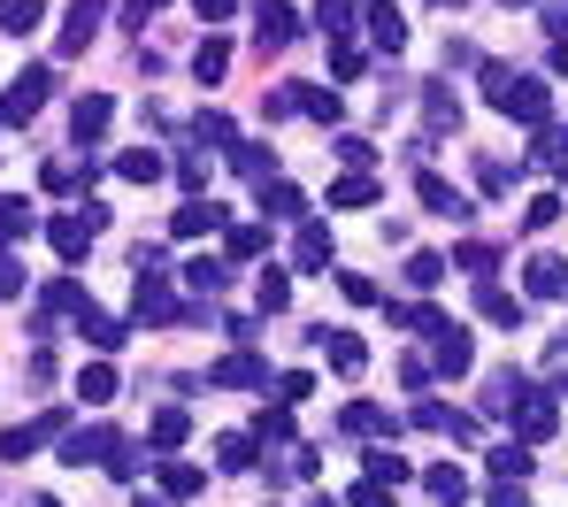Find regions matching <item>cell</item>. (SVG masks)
<instances>
[{"label": "cell", "instance_id": "obj_25", "mask_svg": "<svg viewBox=\"0 0 568 507\" xmlns=\"http://www.w3.org/2000/svg\"><path fill=\"white\" fill-rule=\"evenodd\" d=\"M354 16H362V0H315V23H323L331 39H346V31H354Z\"/></svg>", "mask_w": 568, "mask_h": 507}, {"label": "cell", "instance_id": "obj_1", "mask_svg": "<svg viewBox=\"0 0 568 507\" xmlns=\"http://www.w3.org/2000/svg\"><path fill=\"white\" fill-rule=\"evenodd\" d=\"M484 101L499 108V115H515V123H530V131H546V115H554V93L538 78L507 70V62H484Z\"/></svg>", "mask_w": 568, "mask_h": 507}, {"label": "cell", "instance_id": "obj_17", "mask_svg": "<svg viewBox=\"0 0 568 507\" xmlns=\"http://www.w3.org/2000/svg\"><path fill=\"white\" fill-rule=\"evenodd\" d=\"M207 231H223V207L215 201H185L178 207V239H207Z\"/></svg>", "mask_w": 568, "mask_h": 507}, {"label": "cell", "instance_id": "obj_31", "mask_svg": "<svg viewBox=\"0 0 568 507\" xmlns=\"http://www.w3.org/2000/svg\"><path fill=\"white\" fill-rule=\"evenodd\" d=\"M78 331H85L93 346H123V323H115V315H100V307H85V315H78Z\"/></svg>", "mask_w": 568, "mask_h": 507}, {"label": "cell", "instance_id": "obj_21", "mask_svg": "<svg viewBox=\"0 0 568 507\" xmlns=\"http://www.w3.org/2000/svg\"><path fill=\"white\" fill-rule=\"evenodd\" d=\"M454 270H469L476 285H491V270H499V246H484V239H469V246L454 254Z\"/></svg>", "mask_w": 568, "mask_h": 507}, {"label": "cell", "instance_id": "obj_4", "mask_svg": "<svg viewBox=\"0 0 568 507\" xmlns=\"http://www.w3.org/2000/svg\"><path fill=\"white\" fill-rule=\"evenodd\" d=\"M507 415H515V430H523V446H538V438H554V423H561V407H554V393H538V385H530L523 400L507 407Z\"/></svg>", "mask_w": 568, "mask_h": 507}, {"label": "cell", "instance_id": "obj_53", "mask_svg": "<svg viewBox=\"0 0 568 507\" xmlns=\"http://www.w3.org/2000/svg\"><path fill=\"white\" fill-rule=\"evenodd\" d=\"M307 507H338V500H307Z\"/></svg>", "mask_w": 568, "mask_h": 507}, {"label": "cell", "instance_id": "obj_42", "mask_svg": "<svg viewBox=\"0 0 568 507\" xmlns=\"http://www.w3.org/2000/svg\"><path fill=\"white\" fill-rule=\"evenodd\" d=\"M215 462H223V469H246V462H254V438H239V430H231V438L215 446Z\"/></svg>", "mask_w": 568, "mask_h": 507}, {"label": "cell", "instance_id": "obj_43", "mask_svg": "<svg viewBox=\"0 0 568 507\" xmlns=\"http://www.w3.org/2000/svg\"><path fill=\"white\" fill-rule=\"evenodd\" d=\"M162 485H170V493H200V469H192V462H162Z\"/></svg>", "mask_w": 568, "mask_h": 507}, {"label": "cell", "instance_id": "obj_54", "mask_svg": "<svg viewBox=\"0 0 568 507\" xmlns=\"http://www.w3.org/2000/svg\"><path fill=\"white\" fill-rule=\"evenodd\" d=\"M31 507H62V500H31Z\"/></svg>", "mask_w": 568, "mask_h": 507}, {"label": "cell", "instance_id": "obj_46", "mask_svg": "<svg viewBox=\"0 0 568 507\" xmlns=\"http://www.w3.org/2000/svg\"><path fill=\"white\" fill-rule=\"evenodd\" d=\"M292 301V277L284 270H262V307H284Z\"/></svg>", "mask_w": 568, "mask_h": 507}, {"label": "cell", "instance_id": "obj_52", "mask_svg": "<svg viewBox=\"0 0 568 507\" xmlns=\"http://www.w3.org/2000/svg\"><path fill=\"white\" fill-rule=\"evenodd\" d=\"M499 8H530V0H499Z\"/></svg>", "mask_w": 568, "mask_h": 507}, {"label": "cell", "instance_id": "obj_33", "mask_svg": "<svg viewBox=\"0 0 568 507\" xmlns=\"http://www.w3.org/2000/svg\"><path fill=\"white\" fill-rule=\"evenodd\" d=\"M78 400L108 407V400H115V369H85V377H78Z\"/></svg>", "mask_w": 568, "mask_h": 507}, {"label": "cell", "instance_id": "obj_50", "mask_svg": "<svg viewBox=\"0 0 568 507\" xmlns=\"http://www.w3.org/2000/svg\"><path fill=\"white\" fill-rule=\"evenodd\" d=\"M354 507H392V500H384V485H354Z\"/></svg>", "mask_w": 568, "mask_h": 507}, {"label": "cell", "instance_id": "obj_55", "mask_svg": "<svg viewBox=\"0 0 568 507\" xmlns=\"http://www.w3.org/2000/svg\"><path fill=\"white\" fill-rule=\"evenodd\" d=\"M438 8H462V0H438Z\"/></svg>", "mask_w": 568, "mask_h": 507}, {"label": "cell", "instance_id": "obj_28", "mask_svg": "<svg viewBox=\"0 0 568 507\" xmlns=\"http://www.w3.org/2000/svg\"><path fill=\"white\" fill-rule=\"evenodd\" d=\"M377 201V178H369V170H362V178H338V185H331V207H369Z\"/></svg>", "mask_w": 568, "mask_h": 507}, {"label": "cell", "instance_id": "obj_20", "mask_svg": "<svg viewBox=\"0 0 568 507\" xmlns=\"http://www.w3.org/2000/svg\"><path fill=\"white\" fill-rule=\"evenodd\" d=\"M262 207H270V215H284V223H307V193H300V185H270V193H262Z\"/></svg>", "mask_w": 568, "mask_h": 507}, {"label": "cell", "instance_id": "obj_6", "mask_svg": "<svg viewBox=\"0 0 568 507\" xmlns=\"http://www.w3.org/2000/svg\"><path fill=\"white\" fill-rule=\"evenodd\" d=\"M446 131H462V101H454L446 85H423V139L438 146Z\"/></svg>", "mask_w": 568, "mask_h": 507}, {"label": "cell", "instance_id": "obj_51", "mask_svg": "<svg viewBox=\"0 0 568 507\" xmlns=\"http://www.w3.org/2000/svg\"><path fill=\"white\" fill-rule=\"evenodd\" d=\"M554 70H561V78H568V39H561V47H554Z\"/></svg>", "mask_w": 568, "mask_h": 507}, {"label": "cell", "instance_id": "obj_48", "mask_svg": "<svg viewBox=\"0 0 568 507\" xmlns=\"http://www.w3.org/2000/svg\"><path fill=\"white\" fill-rule=\"evenodd\" d=\"M192 8H200V23H223V16H231L239 0H192Z\"/></svg>", "mask_w": 568, "mask_h": 507}, {"label": "cell", "instance_id": "obj_38", "mask_svg": "<svg viewBox=\"0 0 568 507\" xmlns=\"http://www.w3.org/2000/svg\"><path fill=\"white\" fill-rule=\"evenodd\" d=\"M369 485H407V462L384 446V454H369Z\"/></svg>", "mask_w": 568, "mask_h": 507}, {"label": "cell", "instance_id": "obj_44", "mask_svg": "<svg viewBox=\"0 0 568 507\" xmlns=\"http://www.w3.org/2000/svg\"><path fill=\"white\" fill-rule=\"evenodd\" d=\"M384 423H392V415H384V407H369V400L346 407V430H384Z\"/></svg>", "mask_w": 568, "mask_h": 507}, {"label": "cell", "instance_id": "obj_9", "mask_svg": "<svg viewBox=\"0 0 568 507\" xmlns=\"http://www.w3.org/2000/svg\"><path fill=\"white\" fill-rule=\"evenodd\" d=\"M100 16H108V0H78V8H70V23H62V54H85V47H93Z\"/></svg>", "mask_w": 568, "mask_h": 507}, {"label": "cell", "instance_id": "obj_14", "mask_svg": "<svg viewBox=\"0 0 568 507\" xmlns=\"http://www.w3.org/2000/svg\"><path fill=\"white\" fill-rule=\"evenodd\" d=\"M231 162H239V178H254V185H277V146H231Z\"/></svg>", "mask_w": 568, "mask_h": 507}, {"label": "cell", "instance_id": "obj_16", "mask_svg": "<svg viewBox=\"0 0 568 507\" xmlns=\"http://www.w3.org/2000/svg\"><path fill=\"white\" fill-rule=\"evenodd\" d=\"M207 385H270V369H262L254 354H231V362H215V369H207Z\"/></svg>", "mask_w": 568, "mask_h": 507}, {"label": "cell", "instance_id": "obj_2", "mask_svg": "<svg viewBox=\"0 0 568 507\" xmlns=\"http://www.w3.org/2000/svg\"><path fill=\"white\" fill-rule=\"evenodd\" d=\"M47 93H54V70H23V78L0 93V123H31V115L47 108Z\"/></svg>", "mask_w": 568, "mask_h": 507}, {"label": "cell", "instance_id": "obj_27", "mask_svg": "<svg viewBox=\"0 0 568 507\" xmlns=\"http://www.w3.org/2000/svg\"><path fill=\"white\" fill-rule=\"evenodd\" d=\"M185 285H192V293H223V285H231V270H223V262H207V254H192V262H185Z\"/></svg>", "mask_w": 568, "mask_h": 507}, {"label": "cell", "instance_id": "obj_37", "mask_svg": "<svg viewBox=\"0 0 568 507\" xmlns=\"http://www.w3.org/2000/svg\"><path fill=\"white\" fill-rule=\"evenodd\" d=\"M262 246H270V231H262V223H239V231H231V262H254Z\"/></svg>", "mask_w": 568, "mask_h": 507}, {"label": "cell", "instance_id": "obj_23", "mask_svg": "<svg viewBox=\"0 0 568 507\" xmlns=\"http://www.w3.org/2000/svg\"><path fill=\"white\" fill-rule=\"evenodd\" d=\"M446 270H454V262H446V254H407V270H399V277H407V285H415V293H430V285H438V277H446Z\"/></svg>", "mask_w": 568, "mask_h": 507}, {"label": "cell", "instance_id": "obj_41", "mask_svg": "<svg viewBox=\"0 0 568 507\" xmlns=\"http://www.w3.org/2000/svg\"><path fill=\"white\" fill-rule=\"evenodd\" d=\"M307 393H315V377H307V369H284V377H277V400L284 407H300Z\"/></svg>", "mask_w": 568, "mask_h": 507}, {"label": "cell", "instance_id": "obj_34", "mask_svg": "<svg viewBox=\"0 0 568 507\" xmlns=\"http://www.w3.org/2000/svg\"><path fill=\"white\" fill-rule=\"evenodd\" d=\"M31 201H0V239H31Z\"/></svg>", "mask_w": 568, "mask_h": 507}, {"label": "cell", "instance_id": "obj_8", "mask_svg": "<svg viewBox=\"0 0 568 507\" xmlns=\"http://www.w3.org/2000/svg\"><path fill=\"white\" fill-rule=\"evenodd\" d=\"M315 346L331 354V369H338V377H362V362H369V346H362L354 331H315Z\"/></svg>", "mask_w": 568, "mask_h": 507}, {"label": "cell", "instance_id": "obj_7", "mask_svg": "<svg viewBox=\"0 0 568 507\" xmlns=\"http://www.w3.org/2000/svg\"><path fill=\"white\" fill-rule=\"evenodd\" d=\"M523 285H530L538 301H568V262L561 254H530V262H523Z\"/></svg>", "mask_w": 568, "mask_h": 507}, {"label": "cell", "instance_id": "obj_19", "mask_svg": "<svg viewBox=\"0 0 568 507\" xmlns=\"http://www.w3.org/2000/svg\"><path fill=\"white\" fill-rule=\"evenodd\" d=\"M415 423H423V430H454V438H469V430H476L469 415H462V407H446V400H423V407H415Z\"/></svg>", "mask_w": 568, "mask_h": 507}, {"label": "cell", "instance_id": "obj_11", "mask_svg": "<svg viewBox=\"0 0 568 507\" xmlns=\"http://www.w3.org/2000/svg\"><path fill=\"white\" fill-rule=\"evenodd\" d=\"M369 39H377L384 54H399V47H407V16H399L392 0H369Z\"/></svg>", "mask_w": 568, "mask_h": 507}, {"label": "cell", "instance_id": "obj_39", "mask_svg": "<svg viewBox=\"0 0 568 507\" xmlns=\"http://www.w3.org/2000/svg\"><path fill=\"white\" fill-rule=\"evenodd\" d=\"M123 178H139V185H154V178H162V154H154V146H139V154H123Z\"/></svg>", "mask_w": 568, "mask_h": 507}, {"label": "cell", "instance_id": "obj_29", "mask_svg": "<svg viewBox=\"0 0 568 507\" xmlns=\"http://www.w3.org/2000/svg\"><path fill=\"white\" fill-rule=\"evenodd\" d=\"M331 146H338V162H346V170H354V178H362V170H369V162H377V146H369V139H362V131H338V139H331Z\"/></svg>", "mask_w": 568, "mask_h": 507}, {"label": "cell", "instance_id": "obj_26", "mask_svg": "<svg viewBox=\"0 0 568 507\" xmlns=\"http://www.w3.org/2000/svg\"><path fill=\"white\" fill-rule=\"evenodd\" d=\"M476 354H469V331H462V323H454V331H446V338H438V369H446V377H462V369H469Z\"/></svg>", "mask_w": 568, "mask_h": 507}, {"label": "cell", "instance_id": "obj_13", "mask_svg": "<svg viewBox=\"0 0 568 507\" xmlns=\"http://www.w3.org/2000/svg\"><path fill=\"white\" fill-rule=\"evenodd\" d=\"M292 262H300V270H331V223H300Z\"/></svg>", "mask_w": 568, "mask_h": 507}, {"label": "cell", "instance_id": "obj_24", "mask_svg": "<svg viewBox=\"0 0 568 507\" xmlns=\"http://www.w3.org/2000/svg\"><path fill=\"white\" fill-rule=\"evenodd\" d=\"M39 23H47V16H39V0H8V8H0V31H8V39H31Z\"/></svg>", "mask_w": 568, "mask_h": 507}, {"label": "cell", "instance_id": "obj_22", "mask_svg": "<svg viewBox=\"0 0 568 507\" xmlns=\"http://www.w3.org/2000/svg\"><path fill=\"white\" fill-rule=\"evenodd\" d=\"M223 70H231V47H223V39H200V54H192V78H200V85H215Z\"/></svg>", "mask_w": 568, "mask_h": 507}, {"label": "cell", "instance_id": "obj_32", "mask_svg": "<svg viewBox=\"0 0 568 507\" xmlns=\"http://www.w3.org/2000/svg\"><path fill=\"white\" fill-rule=\"evenodd\" d=\"M530 162H538V170H568V131H554V123H546V131H538V154H530Z\"/></svg>", "mask_w": 568, "mask_h": 507}, {"label": "cell", "instance_id": "obj_10", "mask_svg": "<svg viewBox=\"0 0 568 507\" xmlns=\"http://www.w3.org/2000/svg\"><path fill=\"white\" fill-rule=\"evenodd\" d=\"M108 115H115V101H108V93H85V101L70 108V131H78V146H93L100 131H108Z\"/></svg>", "mask_w": 568, "mask_h": 507}, {"label": "cell", "instance_id": "obj_36", "mask_svg": "<svg viewBox=\"0 0 568 507\" xmlns=\"http://www.w3.org/2000/svg\"><path fill=\"white\" fill-rule=\"evenodd\" d=\"M331 70H338V78H362V70H369V54H362L354 39H331Z\"/></svg>", "mask_w": 568, "mask_h": 507}, {"label": "cell", "instance_id": "obj_30", "mask_svg": "<svg viewBox=\"0 0 568 507\" xmlns=\"http://www.w3.org/2000/svg\"><path fill=\"white\" fill-rule=\"evenodd\" d=\"M530 462H538V454H530L523 438H507V446H491V469H499V477H530Z\"/></svg>", "mask_w": 568, "mask_h": 507}, {"label": "cell", "instance_id": "obj_40", "mask_svg": "<svg viewBox=\"0 0 568 507\" xmlns=\"http://www.w3.org/2000/svg\"><path fill=\"white\" fill-rule=\"evenodd\" d=\"M554 215H561V193H538V201L523 207V231H546Z\"/></svg>", "mask_w": 568, "mask_h": 507}, {"label": "cell", "instance_id": "obj_5", "mask_svg": "<svg viewBox=\"0 0 568 507\" xmlns=\"http://www.w3.org/2000/svg\"><path fill=\"white\" fill-rule=\"evenodd\" d=\"M415 201L430 207V215H446V223H469V215H476V207L462 201V193H454V185H446L438 170H415Z\"/></svg>", "mask_w": 568, "mask_h": 507}, {"label": "cell", "instance_id": "obj_12", "mask_svg": "<svg viewBox=\"0 0 568 507\" xmlns=\"http://www.w3.org/2000/svg\"><path fill=\"white\" fill-rule=\"evenodd\" d=\"M476 315H484V323H499V331H523V293L484 285V293H476Z\"/></svg>", "mask_w": 568, "mask_h": 507}, {"label": "cell", "instance_id": "obj_18", "mask_svg": "<svg viewBox=\"0 0 568 507\" xmlns=\"http://www.w3.org/2000/svg\"><path fill=\"white\" fill-rule=\"evenodd\" d=\"M423 485H430V500H438V507H462V500H469V477H462L454 462H438V469H430Z\"/></svg>", "mask_w": 568, "mask_h": 507}, {"label": "cell", "instance_id": "obj_35", "mask_svg": "<svg viewBox=\"0 0 568 507\" xmlns=\"http://www.w3.org/2000/svg\"><path fill=\"white\" fill-rule=\"evenodd\" d=\"M300 115H315V123H338V93H323V85H300Z\"/></svg>", "mask_w": 568, "mask_h": 507}, {"label": "cell", "instance_id": "obj_45", "mask_svg": "<svg viewBox=\"0 0 568 507\" xmlns=\"http://www.w3.org/2000/svg\"><path fill=\"white\" fill-rule=\"evenodd\" d=\"M178 438H185V415L162 407V415H154V446H178Z\"/></svg>", "mask_w": 568, "mask_h": 507}, {"label": "cell", "instance_id": "obj_49", "mask_svg": "<svg viewBox=\"0 0 568 507\" xmlns=\"http://www.w3.org/2000/svg\"><path fill=\"white\" fill-rule=\"evenodd\" d=\"M8 293H23V270H16V262L0 254V301H8Z\"/></svg>", "mask_w": 568, "mask_h": 507}, {"label": "cell", "instance_id": "obj_47", "mask_svg": "<svg viewBox=\"0 0 568 507\" xmlns=\"http://www.w3.org/2000/svg\"><path fill=\"white\" fill-rule=\"evenodd\" d=\"M476 185L484 193H507V162H476Z\"/></svg>", "mask_w": 568, "mask_h": 507}, {"label": "cell", "instance_id": "obj_3", "mask_svg": "<svg viewBox=\"0 0 568 507\" xmlns=\"http://www.w3.org/2000/svg\"><path fill=\"white\" fill-rule=\"evenodd\" d=\"M300 39V16H292V0H254V47L262 54H284Z\"/></svg>", "mask_w": 568, "mask_h": 507}, {"label": "cell", "instance_id": "obj_56", "mask_svg": "<svg viewBox=\"0 0 568 507\" xmlns=\"http://www.w3.org/2000/svg\"><path fill=\"white\" fill-rule=\"evenodd\" d=\"M561 354H568V331H561Z\"/></svg>", "mask_w": 568, "mask_h": 507}, {"label": "cell", "instance_id": "obj_15", "mask_svg": "<svg viewBox=\"0 0 568 507\" xmlns=\"http://www.w3.org/2000/svg\"><path fill=\"white\" fill-rule=\"evenodd\" d=\"M85 246H93V215H62V223H54V254H62V262H78Z\"/></svg>", "mask_w": 568, "mask_h": 507}]
</instances>
